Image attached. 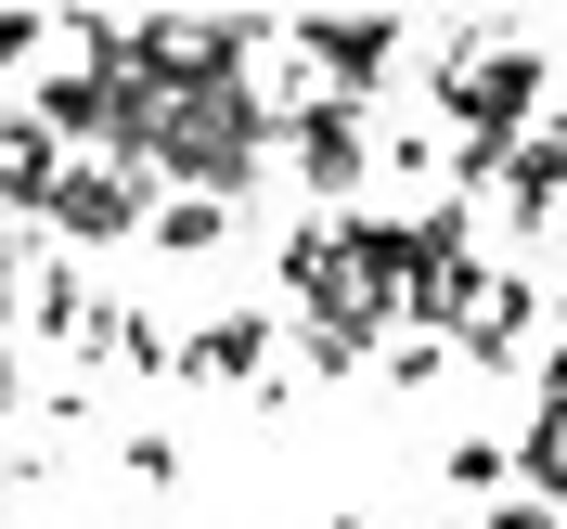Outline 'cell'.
I'll use <instances>...</instances> for the list:
<instances>
[{
    "instance_id": "obj_1",
    "label": "cell",
    "mask_w": 567,
    "mask_h": 529,
    "mask_svg": "<svg viewBox=\"0 0 567 529\" xmlns=\"http://www.w3.org/2000/svg\"><path fill=\"white\" fill-rule=\"evenodd\" d=\"M284 169H297L322 207L349 220V194L374 181V104H349V91H310V104L284 116Z\"/></svg>"
},
{
    "instance_id": "obj_2",
    "label": "cell",
    "mask_w": 567,
    "mask_h": 529,
    "mask_svg": "<svg viewBox=\"0 0 567 529\" xmlns=\"http://www.w3.org/2000/svg\"><path fill=\"white\" fill-rule=\"evenodd\" d=\"M284 52L322 78V91H349V104H374L400 65V13H284Z\"/></svg>"
},
{
    "instance_id": "obj_3",
    "label": "cell",
    "mask_w": 567,
    "mask_h": 529,
    "mask_svg": "<svg viewBox=\"0 0 567 529\" xmlns=\"http://www.w3.org/2000/svg\"><path fill=\"white\" fill-rule=\"evenodd\" d=\"M155 207H168V181H142V169H104V155H78V169L52 181L39 233H65V246H116V233H155Z\"/></svg>"
},
{
    "instance_id": "obj_4",
    "label": "cell",
    "mask_w": 567,
    "mask_h": 529,
    "mask_svg": "<svg viewBox=\"0 0 567 529\" xmlns=\"http://www.w3.org/2000/svg\"><path fill=\"white\" fill-rule=\"evenodd\" d=\"M181 375L194 388H246V375H271V311H219L181 336Z\"/></svg>"
},
{
    "instance_id": "obj_5",
    "label": "cell",
    "mask_w": 567,
    "mask_h": 529,
    "mask_svg": "<svg viewBox=\"0 0 567 529\" xmlns=\"http://www.w3.org/2000/svg\"><path fill=\"white\" fill-rule=\"evenodd\" d=\"M503 207H516V233H542V220L567 207V116H555V130H529V155L503 169Z\"/></svg>"
},
{
    "instance_id": "obj_6",
    "label": "cell",
    "mask_w": 567,
    "mask_h": 529,
    "mask_svg": "<svg viewBox=\"0 0 567 529\" xmlns=\"http://www.w3.org/2000/svg\"><path fill=\"white\" fill-rule=\"evenodd\" d=\"M529 323H542V284H529V272H491V311L464 323V362H516V349H529Z\"/></svg>"
},
{
    "instance_id": "obj_7",
    "label": "cell",
    "mask_w": 567,
    "mask_h": 529,
    "mask_svg": "<svg viewBox=\"0 0 567 529\" xmlns=\"http://www.w3.org/2000/svg\"><path fill=\"white\" fill-rule=\"evenodd\" d=\"M219 233H233V207H219V194H168V207H155V246H168V258H207Z\"/></svg>"
},
{
    "instance_id": "obj_8",
    "label": "cell",
    "mask_w": 567,
    "mask_h": 529,
    "mask_svg": "<svg viewBox=\"0 0 567 529\" xmlns=\"http://www.w3.org/2000/svg\"><path fill=\"white\" fill-rule=\"evenodd\" d=\"M439 478H452V491H491V503H503V478H516V439H452V452H439Z\"/></svg>"
},
{
    "instance_id": "obj_9",
    "label": "cell",
    "mask_w": 567,
    "mask_h": 529,
    "mask_svg": "<svg viewBox=\"0 0 567 529\" xmlns=\"http://www.w3.org/2000/svg\"><path fill=\"white\" fill-rule=\"evenodd\" d=\"M439 362H452V336H413V323H400V336H388V362H374V375H388V388H425Z\"/></svg>"
},
{
    "instance_id": "obj_10",
    "label": "cell",
    "mask_w": 567,
    "mask_h": 529,
    "mask_svg": "<svg viewBox=\"0 0 567 529\" xmlns=\"http://www.w3.org/2000/svg\"><path fill=\"white\" fill-rule=\"evenodd\" d=\"M130 478H142V491H168V478H181V439H168V426H142V439H130Z\"/></svg>"
},
{
    "instance_id": "obj_11",
    "label": "cell",
    "mask_w": 567,
    "mask_h": 529,
    "mask_svg": "<svg viewBox=\"0 0 567 529\" xmlns=\"http://www.w3.org/2000/svg\"><path fill=\"white\" fill-rule=\"evenodd\" d=\"M491 529H567V503H542V491H503V503H491Z\"/></svg>"
}]
</instances>
